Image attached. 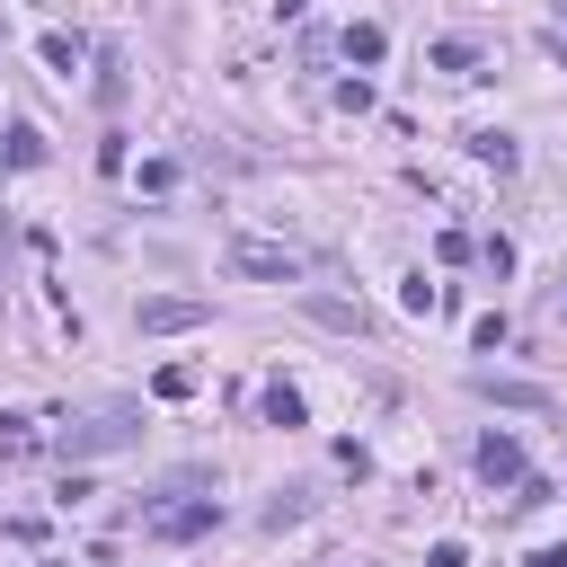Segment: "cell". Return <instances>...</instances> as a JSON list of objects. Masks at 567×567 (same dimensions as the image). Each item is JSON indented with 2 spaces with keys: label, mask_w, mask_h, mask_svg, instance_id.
<instances>
[{
  "label": "cell",
  "mask_w": 567,
  "mask_h": 567,
  "mask_svg": "<svg viewBox=\"0 0 567 567\" xmlns=\"http://www.w3.org/2000/svg\"><path fill=\"white\" fill-rule=\"evenodd\" d=\"M470 346L496 354V346H505V310H478V319H470Z\"/></svg>",
  "instance_id": "obj_16"
},
{
  "label": "cell",
  "mask_w": 567,
  "mask_h": 567,
  "mask_svg": "<svg viewBox=\"0 0 567 567\" xmlns=\"http://www.w3.org/2000/svg\"><path fill=\"white\" fill-rule=\"evenodd\" d=\"M9 168H44V133L35 124H9Z\"/></svg>",
  "instance_id": "obj_11"
},
{
  "label": "cell",
  "mask_w": 567,
  "mask_h": 567,
  "mask_svg": "<svg viewBox=\"0 0 567 567\" xmlns=\"http://www.w3.org/2000/svg\"><path fill=\"white\" fill-rule=\"evenodd\" d=\"M540 319H549V328H567V284H558V292L540 301Z\"/></svg>",
  "instance_id": "obj_23"
},
{
  "label": "cell",
  "mask_w": 567,
  "mask_h": 567,
  "mask_svg": "<svg viewBox=\"0 0 567 567\" xmlns=\"http://www.w3.org/2000/svg\"><path fill=\"white\" fill-rule=\"evenodd\" d=\"M470 461H478V478H487V487H514V478H532L514 434H478V452H470Z\"/></svg>",
  "instance_id": "obj_5"
},
{
  "label": "cell",
  "mask_w": 567,
  "mask_h": 567,
  "mask_svg": "<svg viewBox=\"0 0 567 567\" xmlns=\"http://www.w3.org/2000/svg\"><path fill=\"white\" fill-rule=\"evenodd\" d=\"M532 567H567V549H532Z\"/></svg>",
  "instance_id": "obj_24"
},
{
  "label": "cell",
  "mask_w": 567,
  "mask_h": 567,
  "mask_svg": "<svg viewBox=\"0 0 567 567\" xmlns=\"http://www.w3.org/2000/svg\"><path fill=\"white\" fill-rule=\"evenodd\" d=\"M44 71H62V80H71V71H80V35H62V27H53V35H44Z\"/></svg>",
  "instance_id": "obj_13"
},
{
  "label": "cell",
  "mask_w": 567,
  "mask_h": 567,
  "mask_svg": "<svg viewBox=\"0 0 567 567\" xmlns=\"http://www.w3.org/2000/svg\"><path fill=\"white\" fill-rule=\"evenodd\" d=\"M230 275H257V284H301V257L275 248V239H230Z\"/></svg>",
  "instance_id": "obj_4"
},
{
  "label": "cell",
  "mask_w": 567,
  "mask_h": 567,
  "mask_svg": "<svg viewBox=\"0 0 567 567\" xmlns=\"http://www.w3.org/2000/svg\"><path fill=\"white\" fill-rule=\"evenodd\" d=\"M221 523V496H151L142 505V532L151 540H204Z\"/></svg>",
  "instance_id": "obj_2"
},
{
  "label": "cell",
  "mask_w": 567,
  "mask_h": 567,
  "mask_svg": "<svg viewBox=\"0 0 567 567\" xmlns=\"http://www.w3.org/2000/svg\"><path fill=\"white\" fill-rule=\"evenodd\" d=\"M133 434H142V416H133V408H97V416L62 425V434H53V452H62V461H97V452H124Z\"/></svg>",
  "instance_id": "obj_1"
},
{
  "label": "cell",
  "mask_w": 567,
  "mask_h": 567,
  "mask_svg": "<svg viewBox=\"0 0 567 567\" xmlns=\"http://www.w3.org/2000/svg\"><path fill=\"white\" fill-rule=\"evenodd\" d=\"M434 71H452V80H478V44H470V35H443V44H434Z\"/></svg>",
  "instance_id": "obj_8"
},
{
  "label": "cell",
  "mask_w": 567,
  "mask_h": 567,
  "mask_svg": "<svg viewBox=\"0 0 567 567\" xmlns=\"http://www.w3.org/2000/svg\"><path fill=\"white\" fill-rule=\"evenodd\" d=\"M257 408H266V425H301V390H292V381H266Z\"/></svg>",
  "instance_id": "obj_10"
},
{
  "label": "cell",
  "mask_w": 567,
  "mask_h": 567,
  "mask_svg": "<svg viewBox=\"0 0 567 567\" xmlns=\"http://www.w3.org/2000/svg\"><path fill=\"white\" fill-rule=\"evenodd\" d=\"M35 452V425L27 416H0V461H27Z\"/></svg>",
  "instance_id": "obj_14"
},
{
  "label": "cell",
  "mask_w": 567,
  "mask_h": 567,
  "mask_svg": "<svg viewBox=\"0 0 567 567\" xmlns=\"http://www.w3.org/2000/svg\"><path fill=\"white\" fill-rule=\"evenodd\" d=\"M408 310H416V319H434V310H443V292H434L425 275H408Z\"/></svg>",
  "instance_id": "obj_21"
},
{
  "label": "cell",
  "mask_w": 567,
  "mask_h": 567,
  "mask_svg": "<svg viewBox=\"0 0 567 567\" xmlns=\"http://www.w3.org/2000/svg\"><path fill=\"white\" fill-rule=\"evenodd\" d=\"M151 390H159V399H195V372H186V363H159V381H151Z\"/></svg>",
  "instance_id": "obj_19"
},
{
  "label": "cell",
  "mask_w": 567,
  "mask_h": 567,
  "mask_svg": "<svg viewBox=\"0 0 567 567\" xmlns=\"http://www.w3.org/2000/svg\"><path fill=\"white\" fill-rule=\"evenodd\" d=\"M301 310H310L319 328H337V337H363V328H372V310L346 301V292H301Z\"/></svg>",
  "instance_id": "obj_6"
},
{
  "label": "cell",
  "mask_w": 567,
  "mask_h": 567,
  "mask_svg": "<svg viewBox=\"0 0 567 567\" xmlns=\"http://www.w3.org/2000/svg\"><path fill=\"white\" fill-rule=\"evenodd\" d=\"M204 319H213V301H195V292H151V301L133 310L142 337H177V328H204Z\"/></svg>",
  "instance_id": "obj_3"
},
{
  "label": "cell",
  "mask_w": 567,
  "mask_h": 567,
  "mask_svg": "<svg viewBox=\"0 0 567 567\" xmlns=\"http://www.w3.org/2000/svg\"><path fill=\"white\" fill-rule=\"evenodd\" d=\"M0 248H9V221H0Z\"/></svg>",
  "instance_id": "obj_26"
},
{
  "label": "cell",
  "mask_w": 567,
  "mask_h": 567,
  "mask_svg": "<svg viewBox=\"0 0 567 567\" xmlns=\"http://www.w3.org/2000/svg\"><path fill=\"white\" fill-rule=\"evenodd\" d=\"M470 390H478V399H496V408H549V390H540V381H496V372H478Z\"/></svg>",
  "instance_id": "obj_7"
},
{
  "label": "cell",
  "mask_w": 567,
  "mask_h": 567,
  "mask_svg": "<svg viewBox=\"0 0 567 567\" xmlns=\"http://www.w3.org/2000/svg\"><path fill=\"white\" fill-rule=\"evenodd\" d=\"M549 9H558V27H567V0H549Z\"/></svg>",
  "instance_id": "obj_25"
},
{
  "label": "cell",
  "mask_w": 567,
  "mask_h": 567,
  "mask_svg": "<svg viewBox=\"0 0 567 567\" xmlns=\"http://www.w3.org/2000/svg\"><path fill=\"white\" fill-rule=\"evenodd\" d=\"M97 106H124V62L97 53Z\"/></svg>",
  "instance_id": "obj_15"
},
{
  "label": "cell",
  "mask_w": 567,
  "mask_h": 567,
  "mask_svg": "<svg viewBox=\"0 0 567 567\" xmlns=\"http://www.w3.org/2000/svg\"><path fill=\"white\" fill-rule=\"evenodd\" d=\"M425 567H470V549H461V540H434V549H425Z\"/></svg>",
  "instance_id": "obj_22"
},
{
  "label": "cell",
  "mask_w": 567,
  "mask_h": 567,
  "mask_svg": "<svg viewBox=\"0 0 567 567\" xmlns=\"http://www.w3.org/2000/svg\"><path fill=\"white\" fill-rule=\"evenodd\" d=\"M470 159H487V168H514V133L478 124V133H470Z\"/></svg>",
  "instance_id": "obj_9"
},
{
  "label": "cell",
  "mask_w": 567,
  "mask_h": 567,
  "mask_svg": "<svg viewBox=\"0 0 567 567\" xmlns=\"http://www.w3.org/2000/svg\"><path fill=\"white\" fill-rule=\"evenodd\" d=\"M301 514H310V496H301V487H284V496L266 505V532H284V523H301Z\"/></svg>",
  "instance_id": "obj_17"
},
{
  "label": "cell",
  "mask_w": 567,
  "mask_h": 567,
  "mask_svg": "<svg viewBox=\"0 0 567 567\" xmlns=\"http://www.w3.org/2000/svg\"><path fill=\"white\" fill-rule=\"evenodd\" d=\"M478 266H487V275H514V239H505V230H496V239H478Z\"/></svg>",
  "instance_id": "obj_18"
},
{
  "label": "cell",
  "mask_w": 567,
  "mask_h": 567,
  "mask_svg": "<svg viewBox=\"0 0 567 567\" xmlns=\"http://www.w3.org/2000/svg\"><path fill=\"white\" fill-rule=\"evenodd\" d=\"M434 257H443V266H461V257H478V239H470V230H443V239H434Z\"/></svg>",
  "instance_id": "obj_20"
},
{
  "label": "cell",
  "mask_w": 567,
  "mask_h": 567,
  "mask_svg": "<svg viewBox=\"0 0 567 567\" xmlns=\"http://www.w3.org/2000/svg\"><path fill=\"white\" fill-rule=\"evenodd\" d=\"M381 53H390L381 27H346V62H381Z\"/></svg>",
  "instance_id": "obj_12"
}]
</instances>
